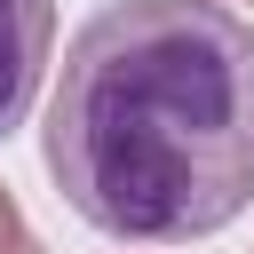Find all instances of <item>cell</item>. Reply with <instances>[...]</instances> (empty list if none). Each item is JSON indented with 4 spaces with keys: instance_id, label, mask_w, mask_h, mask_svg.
<instances>
[{
    "instance_id": "6da1fadb",
    "label": "cell",
    "mask_w": 254,
    "mask_h": 254,
    "mask_svg": "<svg viewBox=\"0 0 254 254\" xmlns=\"http://www.w3.org/2000/svg\"><path fill=\"white\" fill-rule=\"evenodd\" d=\"M64 206L127 246H190L254 206V24L222 0H103L48 95Z\"/></svg>"
},
{
    "instance_id": "7a4b0ae2",
    "label": "cell",
    "mask_w": 254,
    "mask_h": 254,
    "mask_svg": "<svg viewBox=\"0 0 254 254\" xmlns=\"http://www.w3.org/2000/svg\"><path fill=\"white\" fill-rule=\"evenodd\" d=\"M56 48V0H0V135L24 127Z\"/></svg>"
},
{
    "instance_id": "3957f363",
    "label": "cell",
    "mask_w": 254,
    "mask_h": 254,
    "mask_svg": "<svg viewBox=\"0 0 254 254\" xmlns=\"http://www.w3.org/2000/svg\"><path fill=\"white\" fill-rule=\"evenodd\" d=\"M0 254H40V238L24 230V214H16V198L0 190Z\"/></svg>"
}]
</instances>
